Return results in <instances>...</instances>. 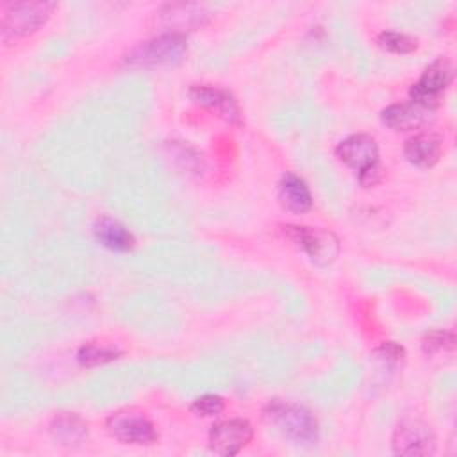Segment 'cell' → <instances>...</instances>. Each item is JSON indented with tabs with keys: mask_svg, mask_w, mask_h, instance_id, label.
Wrapping results in <instances>:
<instances>
[{
	"mask_svg": "<svg viewBox=\"0 0 457 457\" xmlns=\"http://www.w3.org/2000/svg\"><path fill=\"white\" fill-rule=\"evenodd\" d=\"M262 420L295 445H314L318 441V421L300 403L275 398L262 409Z\"/></svg>",
	"mask_w": 457,
	"mask_h": 457,
	"instance_id": "obj_1",
	"label": "cell"
},
{
	"mask_svg": "<svg viewBox=\"0 0 457 457\" xmlns=\"http://www.w3.org/2000/svg\"><path fill=\"white\" fill-rule=\"evenodd\" d=\"M187 52L186 36L179 34H159L146 41L132 46L125 57L123 64L127 68H157V66H173L184 59Z\"/></svg>",
	"mask_w": 457,
	"mask_h": 457,
	"instance_id": "obj_2",
	"label": "cell"
},
{
	"mask_svg": "<svg viewBox=\"0 0 457 457\" xmlns=\"http://www.w3.org/2000/svg\"><path fill=\"white\" fill-rule=\"evenodd\" d=\"M55 9L54 2H41V0H25V2H14L7 4L2 11L0 18V37L5 45L14 43L18 39H23L39 27H43L52 11Z\"/></svg>",
	"mask_w": 457,
	"mask_h": 457,
	"instance_id": "obj_3",
	"label": "cell"
},
{
	"mask_svg": "<svg viewBox=\"0 0 457 457\" xmlns=\"http://www.w3.org/2000/svg\"><path fill=\"white\" fill-rule=\"evenodd\" d=\"M284 234L293 239L318 266H328L339 255V239L332 230L320 227L303 225H286Z\"/></svg>",
	"mask_w": 457,
	"mask_h": 457,
	"instance_id": "obj_4",
	"label": "cell"
},
{
	"mask_svg": "<svg viewBox=\"0 0 457 457\" xmlns=\"http://www.w3.org/2000/svg\"><path fill=\"white\" fill-rule=\"evenodd\" d=\"M109 434L125 445L148 446L157 441V430L145 412L136 409H121L112 412L107 421Z\"/></svg>",
	"mask_w": 457,
	"mask_h": 457,
	"instance_id": "obj_5",
	"label": "cell"
},
{
	"mask_svg": "<svg viewBox=\"0 0 457 457\" xmlns=\"http://www.w3.org/2000/svg\"><path fill=\"white\" fill-rule=\"evenodd\" d=\"M155 27L162 30V34H179L186 36V32L196 30L209 23L211 12L200 4H166L159 11L154 12Z\"/></svg>",
	"mask_w": 457,
	"mask_h": 457,
	"instance_id": "obj_6",
	"label": "cell"
},
{
	"mask_svg": "<svg viewBox=\"0 0 457 457\" xmlns=\"http://www.w3.org/2000/svg\"><path fill=\"white\" fill-rule=\"evenodd\" d=\"M452 79H453V66L450 64V61L445 57L436 59L425 68L421 77L412 84L409 91L411 100L434 111L439 105L441 96L450 86Z\"/></svg>",
	"mask_w": 457,
	"mask_h": 457,
	"instance_id": "obj_7",
	"label": "cell"
},
{
	"mask_svg": "<svg viewBox=\"0 0 457 457\" xmlns=\"http://www.w3.org/2000/svg\"><path fill=\"white\" fill-rule=\"evenodd\" d=\"M393 452L396 455H432L436 450V436L421 420H403L393 434Z\"/></svg>",
	"mask_w": 457,
	"mask_h": 457,
	"instance_id": "obj_8",
	"label": "cell"
},
{
	"mask_svg": "<svg viewBox=\"0 0 457 457\" xmlns=\"http://www.w3.org/2000/svg\"><path fill=\"white\" fill-rule=\"evenodd\" d=\"M253 437V428L248 420L230 418L212 425L209 432V446L218 455L239 453Z\"/></svg>",
	"mask_w": 457,
	"mask_h": 457,
	"instance_id": "obj_9",
	"label": "cell"
},
{
	"mask_svg": "<svg viewBox=\"0 0 457 457\" xmlns=\"http://www.w3.org/2000/svg\"><path fill=\"white\" fill-rule=\"evenodd\" d=\"M337 159L357 173L378 162V145L370 134H352L336 146Z\"/></svg>",
	"mask_w": 457,
	"mask_h": 457,
	"instance_id": "obj_10",
	"label": "cell"
},
{
	"mask_svg": "<svg viewBox=\"0 0 457 457\" xmlns=\"http://www.w3.org/2000/svg\"><path fill=\"white\" fill-rule=\"evenodd\" d=\"M189 96L198 105H204V107L218 112V116L223 118L225 121H228L232 125H241V111L237 107L236 98L227 89L216 87V86L196 84V86L189 87Z\"/></svg>",
	"mask_w": 457,
	"mask_h": 457,
	"instance_id": "obj_11",
	"label": "cell"
},
{
	"mask_svg": "<svg viewBox=\"0 0 457 457\" xmlns=\"http://www.w3.org/2000/svg\"><path fill=\"white\" fill-rule=\"evenodd\" d=\"M432 109H427L416 102H402V104H393L382 109L380 120L386 127L393 130H418L425 125H428L434 118Z\"/></svg>",
	"mask_w": 457,
	"mask_h": 457,
	"instance_id": "obj_12",
	"label": "cell"
},
{
	"mask_svg": "<svg viewBox=\"0 0 457 457\" xmlns=\"http://www.w3.org/2000/svg\"><path fill=\"white\" fill-rule=\"evenodd\" d=\"M403 154L414 166L432 168L441 159L443 141L434 132H418L405 141Z\"/></svg>",
	"mask_w": 457,
	"mask_h": 457,
	"instance_id": "obj_13",
	"label": "cell"
},
{
	"mask_svg": "<svg viewBox=\"0 0 457 457\" xmlns=\"http://www.w3.org/2000/svg\"><path fill=\"white\" fill-rule=\"evenodd\" d=\"M50 436L61 446L75 448L87 441L89 428L82 416L77 412H59L50 421Z\"/></svg>",
	"mask_w": 457,
	"mask_h": 457,
	"instance_id": "obj_14",
	"label": "cell"
},
{
	"mask_svg": "<svg viewBox=\"0 0 457 457\" xmlns=\"http://www.w3.org/2000/svg\"><path fill=\"white\" fill-rule=\"evenodd\" d=\"M278 202L286 211L293 214H303L312 207L309 186L295 173H286L282 177L278 184Z\"/></svg>",
	"mask_w": 457,
	"mask_h": 457,
	"instance_id": "obj_15",
	"label": "cell"
},
{
	"mask_svg": "<svg viewBox=\"0 0 457 457\" xmlns=\"http://www.w3.org/2000/svg\"><path fill=\"white\" fill-rule=\"evenodd\" d=\"M93 232L100 245L112 252H129L136 245L134 234L111 216L98 218L93 225Z\"/></svg>",
	"mask_w": 457,
	"mask_h": 457,
	"instance_id": "obj_16",
	"label": "cell"
},
{
	"mask_svg": "<svg viewBox=\"0 0 457 457\" xmlns=\"http://www.w3.org/2000/svg\"><path fill=\"white\" fill-rule=\"evenodd\" d=\"M120 355H121V350H118L116 346L89 343L79 350L77 361L80 362V366L93 368V366H102L111 361H116Z\"/></svg>",
	"mask_w": 457,
	"mask_h": 457,
	"instance_id": "obj_17",
	"label": "cell"
},
{
	"mask_svg": "<svg viewBox=\"0 0 457 457\" xmlns=\"http://www.w3.org/2000/svg\"><path fill=\"white\" fill-rule=\"evenodd\" d=\"M377 43L382 50L391 52V54H411L418 48V39L405 34V32H396V30H384L378 34Z\"/></svg>",
	"mask_w": 457,
	"mask_h": 457,
	"instance_id": "obj_18",
	"label": "cell"
},
{
	"mask_svg": "<svg viewBox=\"0 0 457 457\" xmlns=\"http://www.w3.org/2000/svg\"><path fill=\"white\" fill-rule=\"evenodd\" d=\"M453 346H455V337L452 332H446V330H432L421 341L423 352L430 357L439 355V353H443V355L452 353Z\"/></svg>",
	"mask_w": 457,
	"mask_h": 457,
	"instance_id": "obj_19",
	"label": "cell"
},
{
	"mask_svg": "<svg viewBox=\"0 0 457 457\" xmlns=\"http://www.w3.org/2000/svg\"><path fill=\"white\" fill-rule=\"evenodd\" d=\"M191 412H195L196 416H204V418H209V416H216L220 414L223 409H225V402L221 396L218 395H202L198 398L193 400V403L189 405Z\"/></svg>",
	"mask_w": 457,
	"mask_h": 457,
	"instance_id": "obj_20",
	"label": "cell"
},
{
	"mask_svg": "<svg viewBox=\"0 0 457 457\" xmlns=\"http://www.w3.org/2000/svg\"><path fill=\"white\" fill-rule=\"evenodd\" d=\"M377 355H378L382 361L389 362V364H398V362L403 359L405 350H403L400 345H396V343H393V341H387V343H384V345H380V346L377 348Z\"/></svg>",
	"mask_w": 457,
	"mask_h": 457,
	"instance_id": "obj_21",
	"label": "cell"
},
{
	"mask_svg": "<svg viewBox=\"0 0 457 457\" xmlns=\"http://www.w3.org/2000/svg\"><path fill=\"white\" fill-rule=\"evenodd\" d=\"M382 177H384V168H382L380 161L375 162V164H371V166H368L366 170L359 171V182H361V186H364V187L377 186V184L382 180Z\"/></svg>",
	"mask_w": 457,
	"mask_h": 457,
	"instance_id": "obj_22",
	"label": "cell"
}]
</instances>
